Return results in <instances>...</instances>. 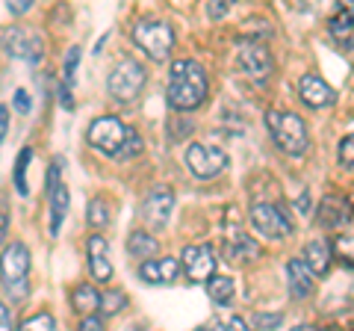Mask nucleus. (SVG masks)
<instances>
[{
	"mask_svg": "<svg viewBox=\"0 0 354 331\" xmlns=\"http://www.w3.org/2000/svg\"><path fill=\"white\" fill-rule=\"evenodd\" d=\"M77 65H80V48H68L65 53V65H62V83H59V101L65 109H71V89H74V77H77Z\"/></svg>",
	"mask_w": 354,
	"mask_h": 331,
	"instance_id": "nucleus-20",
	"label": "nucleus"
},
{
	"mask_svg": "<svg viewBox=\"0 0 354 331\" xmlns=\"http://www.w3.org/2000/svg\"><path fill=\"white\" fill-rule=\"evenodd\" d=\"M139 154H142V136L133 127H127V136H124V142H121V148L115 151V157L130 160V157H139Z\"/></svg>",
	"mask_w": 354,
	"mask_h": 331,
	"instance_id": "nucleus-29",
	"label": "nucleus"
},
{
	"mask_svg": "<svg viewBox=\"0 0 354 331\" xmlns=\"http://www.w3.org/2000/svg\"><path fill=\"white\" fill-rule=\"evenodd\" d=\"M145 83H148V74L136 60H121L106 77V92H109L113 101L130 104V101H136V98L142 95Z\"/></svg>",
	"mask_w": 354,
	"mask_h": 331,
	"instance_id": "nucleus-5",
	"label": "nucleus"
},
{
	"mask_svg": "<svg viewBox=\"0 0 354 331\" xmlns=\"http://www.w3.org/2000/svg\"><path fill=\"white\" fill-rule=\"evenodd\" d=\"M286 278H290L292 299H307V296L316 290V272L307 267L304 258H292L286 263Z\"/></svg>",
	"mask_w": 354,
	"mask_h": 331,
	"instance_id": "nucleus-18",
	"label": "nucleus"
},
{
	"mask_svg": "<svg viewBox=\"0 0 354 331\" xmlns=\"http://www.w3.org/2000/svg\"><path fill=\"white\" fill-rule=\"evenodd\" d=\"M207 284V296H209V302L213 305H230L234 302V296H236V284H234V278H227V275H209V278L204 281Z\"/></svg>",
	"mask_w": 354,
	"mask_h": 331,
	"instance_id": "nucleus-22",
	"label": "nucleus"
},
{
	"mask_svg": "<svg viewBox=\"0 0 354 331\" xmlns=\"http://www.w3.org/2000/svg\"><path fill=\"white\" fill-rule=\"evenodd\" d=\"M124 136H127V127L121 125L115 116L95 118L92 125H88V130H86L88 148H95V151H101V154H109V157H115V151L121 148Z\"/></svg>",
	"mask_w": 354,
	"mask_h": 331,
	"instance_id": "nucleus-7",
	"label": "nucleus"
},
{
	"mask_svg": "<svg viewBox=\"0 0 354 331\" xmlns=\"http://www.w3.org/2000/svg\"><path fill=\"white\" fill-rule=\"evenodd\" d=\"M86 222L92 228H106L109 225V204L104 202V198H92V202H88Z\"/></svg>",
	"mask_w": 354,
	"mask_h": 331,
	"instance_id": "nucleus-27",
	"label": "nucleus"
},
{
	"mask_svg": "<svg viewBox=\"0 0 354 331\" xmlns=\"http://www.w3.org/2000/svg\"><path fill=\"white\" fill-rule=\"evenodd\" d=\"M251 225L260 231L266 240H286L292 234V219L286 216V211H281L278 204H269V202H257L251 204Z\"/></svg>",
	"mask_w": 354,
	"mask_h": 331,
	"instance_id": "nucleus-6",
	"label": "nucleus"
},
{
	"mask_svg": "<svg viewBox=\"0 0 354 331\" xmlns=\"http://www.w3.org/2000/svg\"><path fill=\"white\" fill-rule=\"evenodd\" d=\"M6 127H9V107H0V142L6 139Z\"/></svg>",
	"mask_w": 354,
	"mask_h": 331,
	"instance_id": "nucleus-38",
	"label": "nucleus"
},
{
	"mask_svg": "<svg viewBox=\"0 0 354 331\" xmlns=\"http://www.w3.org/2000/svg\"><path fill=\"white\" fill-rule=\"evenodd\" d=\"M127 251L130 258H139V260H148L160 251V242L153 234H145V231H133V234L127 237Z\"/></svg>",
	"mask_w": 354,
	"mask_h": 331,
	"instance_id": "nucleus-25",
	"label": "nucleus"
},
{
	"mask_svg": "<svg viewBox=\"0 0 354 331\" xmlns=\"http://www.w3.org/2000/svg\"><path fill=\"white\" fill-rule=\"evenodd\" d=\"M330 36L339 48H354V0H339L337 12L330 15Z\"/></svg>",
	"mask_w": 354,
	"mask_h": 331,
	"instance_id": "nucleus-17",
	"label": "nucleus"
},
{
	"mask_svg": "<svg viewBox=\"0 0 354 331\" xmlns=\"http://www.w3.org/2000/svg\"><path fill=\"white\" fill-rule=\"evenodd\" d=\"M6 6H9V12L12 15H24V12H30L32 0H6Z\"/></svg>",
	"mask_w": 354,
	"mask_h": 331,
	"instance_id": "nucleus-36",
	"label": "nucleus"
},
{
	"mask_svg": "<svg viewBox=\"0 0 354 331\" xmlns=\"http://www.w3.org/2000/svg\"><path fill=\"white\" fill-rule=\"evenodd\" d=\"M12 328V314H9V307L0 302V331H9Z\"/></svg>",
	"mask_w": 354,
	"mask_h": 331,
	"instance_id": "nucleus-37",
	"label": "nucleus"
},
{
	"mask_svg": "<svg viewBox=\"0 0 354 331\" xmlns=\"http://www.w3.org/2000/svg\"><path fill=\"white\" fill-rule=\"evenodd\" d=\"M124 305H127V296L121 293V290H106L101 296V314L104 316H115L124 311Z\"/></svg>",
	"mask_w": 354,
	"mask_h": 331,
	"instance_id": "nucleus-28",
	"label": "nucleus"
},
{
	"mask_svg": "<svg viewBox=\"0 0 354 331\" xmlns=\"http://www.w3.org/2000/svg\"><path fill=\"white\" fill-rule=\"evenodd\" d=\"M30 160H32V151H30V148H21L18 160H15V172H12V181H15V190H18V195H27V193H30V184H27V169H30Z\"/></svg>",
	"mask_w": 354,
	"mask_h": 331,
	"instance_id": "nucleus-26",
	"label": "nucleus"
},
{
	"mask_svg": "<svg viewBox=\"0 0 354 331\" xmlns=\"http://www.w3.org/2000/svg\"><path fill=\"white\" fill-rule=\"evenodd\" d=\"M283 323L281 314H254L251 316V325L254 328H278Z\"/></svg>",
	"mask_w": 354,
	"mask_h": 331,
	"instance_id": "nucleus-33",
	"label": "nucleus"
},
{
	"mask_svg": "<svg viewBox=\"0 0 354 331\" xmlns=\"http://www.w3.org/2000/svg\"><path fill=\"white\" fill-rule=\"evenodd\" d=\"M174 213V193H171V186H165V184H157L153 190L145 195V204H142V216H145V222L153 228V231H160L169 225V219Z\"/></svg>",
	"mask_w": 354,
	"mask_h": 331,
	"instance_id": "nucleus-12",
	"label": "nucleus"
},
{
	"mask_svg": "<svg viewBox=\"0 0 354 331\" xmlns=\"http://www.w3.org/2000/svg\"><path fill=\"white\" fill-rule=\"evenodd\" d=\"M209 92V80L207 71L201 69V62L195 60H177L169 71V107L177 113H192L207 101Z\"/></svg>",
	"mask_w": 354,
	"mask_h": 331,
	"instance_id": "nucleus-1",
	"label": "nucleus"
},
{
	"mask_svg": "<svg viewBox=\"0 0 354 331\" xmlns=\"http://www.w3.org/2000/svg\"><path fill=\"white\" fill-rule=\"evenodd\" d=\"M266 127L272 134V142L278 145L283 154L290 157H301L310 145V136H307V125L295 113H281V109H272L266 116Z\"/></svg>",
	"mask_w": 354,
	"mask_h": 331,
	"instance_id": "nucleus-2",
	"label": "nucleus"
},
{
	"mask_svg": "<svg viewBox=\"0 0 354 331\" xmlns=\"http://www.w3.org/2000/svg\"><path fill=\"white\" fill-rule=\"evenodd\" d=\"M71 305H74V311L83 316L97 314L101 311V293H97L92 284H80V287H74V293H71Z\"/></svg>",
	"mask_w": 354,
	"mask_h": 331,
	"instance_id": "nucleus-24",
	"label": "nucleus"
},
{
	"mask_svg": "<svg viewBox=\"0 0 354 331\" xmlns=\"http://www.w3.org/2000/svg\"><path fill=\"white\" fill-rule=\"evenodd\" d=\"M230 9H234V0H207V15L213 21H221Z\"/></svg>",
	"mask_w": 354,
	"mask_h": 331,
	"instance_id": "nucleus-32",
	"label": "nucleus"
},
{
	"mask_svg": "<svg viewBox=\"0 0 354 331\" xmlns=\"http://www.w3.org/2000/svg\"><path fill=\"white\" fill-rule=\"evenodd\" d=\"M319 222L325 228H339L348 222V204L337 195H328L322 204H319Z\"/></svg>",
	"mask_w": 354,
	"mask_h": 331,
	"instance_id": "nucleus-21",
	"label": "nucleus"
},
{
	"mask_svg": "<svg viewBox=\"0 0 354 331\" xmlns=\"http://www.w3.org/2000/svg\"><path fill=\"white\" fill-rule=\"evenodd\" d=\"M307 260V267L316 272V278L319 275H325L330 269V260H334V249H330V242L328 240H313V242H307L304 246V255Z\"/></svg>",
	"mask_w": 354,
	"mask_h": 331,
	"instance_id": "nucleus-19",
	"label": "nucleus"
},
{
	"mask_svg": "<svg viewBox=\"0 0 354 331\" xmlns=\"http://www.w3.org/2000/svg\"><path fill=\"white\" fill-rule=\"evenodd\" d=\"M48 202H50V237H59L71 204V195L62 184V160H53L48 169Z\"/></svg>",
	"mask_w": 354,
	"mask_h": 331,
	"instance_id": "nucleus-10",
	"label": "nucleus"
},
{
	"mask_svg": "<svg viewBox=\"0 0 354 331\" xmlns=\"http://www.w3.org/2000/svg\"><path fill=\"white\" fill-rule=\"evenodd\" d=\"M12 109H15V113H18V116H27V113H30V95H27L24 89H18V92H15V101H12Z\"/></svg>",
	"mask_w": 354,
	"mask_h": 331,
	"instance_id": "nucleus-34",
	"label": "nucleus"
},
{
	"mask_svg": "<svg viewBox=\"0 0 354 331\" xmlns=\"http://www.w3.org/2000/svg\"><path fill=\"white\" fill-rule=\"evenodd\" d=\"M6 234H9V213L0 211V246L6 242Z\"/></svg>",
	"mask_w": 354,
	"mask_h": 331,
	"instance_id": "nucleus-39",
	"label": "nucleus"
},
{
	"mask_svg": "<svg viewBox=\"0 0 354 331\" xmlns=\"http://www.w3.org/2000/svg\"><path fill=\"white\" fill-rule=\"evenodd\" d=\"M80 328L86 331H97V328H104V316H97V314H86L80 319Z\"/></svg>",
	"mask_w": 354,
	"mask_h": 331,
	"instance_id": "nucleus-35",
	"label": "nucleus"
},
{
	"mask_svg": "<svg viewBox=\"0 0 354 331\" xmlns=\"http://www.w3.org/2000/svg\"><path fill=\"white\" fill-rule=\"evenodd\" d=\"M21 328L24 331H50V328H57V319H53V314H36V316L24 319Z\"/></svg>",
	"mask_w": 354,
	"mask_h": 331,
	"instance_id": "nucleus-30",
	"label": "nucleus"
},
{
	"mask_svg": "<svg viewBox=\"0 0 354 331\" xmlns=\"http://www.w3.org/2000/svg\"><path fill=\"white\" fill-rule=\"evenodd\" d=\"M86 251H88V272H92L95 281H109L113 278V263H109V242L101 234H92L86 242Z\"/></svg>",
	"mask_w": 354,
	"mask_h": 331,
	"instance_id": "nucleus-16",
	"label": "nucleus"
},
{
	"mask_svg": "<svg viewBox=\"0 0 354 331\" xmlns=\"http://www.w3.org/2000/svg\"><path fill=\"white\" fill-rule=\"evenodd\" d=\"M337 157H339V166H346L348 172H354V136H346L339 142Z\"/></svg>",
	"mask_w": 354,
	"mask_h": 331,
	"instance_id": "nucleus-31",
	"label": "nucleus"
},
{
	"mask_svg": "<svg viewBox=\"0 0 354 331\" xmlns=\"http://www.w3.org/2000/svg\"><path fill=\"white\" fill-rule=\"evenodd\" d=\"M227 258L230 260H257L260 258V246L257 242H254L248 234H239V231H234V234H230V242H227Z\"/></svg>",
	"mask_w": 354,
	"mask_h": 331,
	"instance_id": "nucleus-23",
	"label": "nucleus"
},
{
	"mask_svg": "<svg viewBox=\"0 0 354 331\" xmlns=\"http://www.w3.org/2000/svg\"><path fill=\"white\" fill-rule=\"evenodd\" d=\"M186 166H189V172L195 178L201 181H209L216 178V175L225 172L227 166V154L216 148V145H204V142H195V145L186 148Z\"/></svg>",
	"mask_w": 354,
	"mask_h": 331,
	"instance_id": "nucleus-9",
	"label": "nucleus"
},
{
	"mask_svg": "<svg viewBox=\"0 0 354 331\" xmlns=\"http://www.w3.org/2000/svg\"><path fill=\"white\" fill-rule=\"evenodd\" d=\"M180 267L186 272V278L195 281V284H201V281H207L209 275L216 272V255H213V249H209L207 242L186 246L183 255H180Z\"/></svg>",
	"mask_w": 354,
	"mask_h": 331,
	"instance_id": "nucleus-13",
	"label": "nucleus"
},
{
	"mask_svg": "<svg viewBox=\"0 0 354 331\" xmlns=\"http://www.w3.org/2000/svg\"><path fill=\"white\" fill-rule=\"evenodd\" d=\"M3 51L9 53L12 60H24L30 65L41 62L44 57V45H41V36L32 33L27 27H12L3 33Z\"/></svg>",
	"mask_w": 354,
	"mask_h": 331,
	"instance_id": "nucleus-11",
	"label": "nucleus"
},
{
	"mask_svg": "<svg viewBox=\"0 0 354 331\" xmlns=\"http://www.w3.org/2000/svg\"><path fill=\"white\" fill-rule=\"evenodd\" d=\"M0 281L15 302L27 299L30 293V249L24 242H12L0 255Z\"/></svg>",
	"mask_w": 354,
	"mask_h": 331,
	"instance_id": "nucleus-3",
	"label": "nucleus"
},
{
	"mask_svg": "<svg viewBox=\"0 0 354 331\" xmlns=\"http://www.w3.org/2000/svg\"><path fill=\"white\" fill-rule=\"evenodd\" d=\"M239 65L251 80H269L272 71H274V60H272V51L263 39H248L239 45Z\"/></svg>",
	"mask_w": 354,
	"mask_h": 331,
	"instance_id": "nucleus-8",
	"label": "nucleus"
},
{
	"mask_svg": "<svg viewBox=\"0 0 354 331\" xmlns=\"http://www.w3.org/2000/svg\"><path fill=\"white\" fill-rule=\"evenodd\" d=\"M183 272L180 258H148L139 267V278L145 284H171Z\"/></svg>",
	"mask_w": 354,
	"mask_h": 331,
	"instance_id": "nucleus-15",
	"label": "nucleus"
},
{
	"mask_svg": "<svg viewBox=\"0 0 354 331\" xmlns=\"http://www.w3.org/2000/svg\"><path fill=\"white\" fill-rule=\"evenodd\" d=\"M133 42H136L139 51H145L153 62H165L169 60V53L174 48V30L169 21L162 18H142L133 24L130 30Z\"/></svg>",
	"mask_w": 354,
	"mask_h": 331,
	"instance_id": "nucleus-4",
	"label": "nucleus"
},
{
	"mask_svg": "<svg viewBox=\"0 0 354 331\" xmlns=\"http://www.w3.org/2000/svg\"><path fill=\"white\" fill-rule=\"evenodd\" d=\"M298 98L313 109H325V107H330L337 101V92L330 89L319 74H304L301 80H298Z\"/></svg>",
	"mask_w": 354,
	"mask_h": 331,
	"instance_id": "nucleus-14",
	"label": "nucleus"
}]
</instances>
